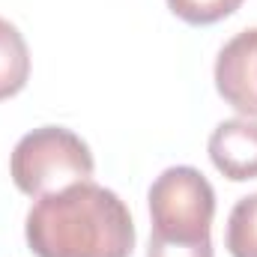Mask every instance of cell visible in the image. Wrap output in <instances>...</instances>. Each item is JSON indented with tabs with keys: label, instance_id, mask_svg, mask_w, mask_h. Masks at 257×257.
Wrapping results in <instances>:
<instances>
[{
	"label": "cell",
	"instance_id": "6da1fadb",
	"mask_svg": "<svg viewBox=\"0 0 257 257\" xmlns=\"http://www.w3.org/2000/svg\"><path fill=\"white\" fill-rule=\"evenodd\" d=\"M24 233L36 257H128L135 248L128 206L90 180L36 197Z\"/></svg>",
	"mask_w": 257,
	"mask_h": 257
},
{
	"label": "cell",
	"instance_id": "7a4b0ae2",
	"mask_svg": "<svg viewBox=\"0 0 257 257\" xmlns=\"http://www.w3.org/2000/svg\"><path fill=\"white\" fill-rule=\"evenodd\" d=\"M9 174L18 192L30 197L54 194L93 177V153L72 128L42 126L15 144Z\"/></svg>",
	"mask_w": 257,
	"mask_h": 257
},
{
	"label": "cell",
	"instance_id": "3957f363",
	"mask_svg": "<svg viewBox=\"0 0 257 257\" xmlns=\"http://www.w3.org/2000/svg\"><path fill=\"white\" fill-rule=\"evenodd\" d=\"M215 215V192L209 180L189 165L168 168L150 186L153 233L165 239H203Z\"/></svg>",
	"mask_w": 257,
	"mask_h": 257
},
{
	"label": "cell",
	"instance_id": "277c9868",
	"mask_svg": "<svg viewBox=\"0 0 257 257\" xmlns=\"http://www.w3.org/2000/svg\"><path fill=\"white\" fill-rule=\"evenodd\" d=\"M218 96L242 117H257V27L236 33L215 60Z\"/></svg>",
	"mask_w": 257,
	"mask_h": 257
},
{
	"label": "cell",
	"instance_id": "5b68a950",
	"mask_svg": "<svg viewBox=\"0 0 257 257\" xmlns=\"http://www.w3.org/2000/svg\"><path fill=\"white\" fill-rule=\"evenodd\" d=\"M209 159L233 183L257 180V117H233L212 128Z\"/></svg>",
	"mask_w": 257,
	"mask_h": 257
},
{
	"label": "cell",
	"instance_id": "8992f818",
	"mask_svg": "<svg viewBox=\"0 0 257 257\" xmlns=\"http://www.w3.org/2000/svg\"><path fill=\"white\" fill-rule=\"evenodd\" d=\"M30 78V51L21 30L0 18V102L24 90Z\"/></svg>",
	"mask_w": 257,
	"mask_h": 257
},
{
	"label": "cell",
	"instance_id": "52a82bcc",
	"mask_svg": "<svg viewBox=\"0 0 257 257\" xmlns=\"http://www.w3.org/2000/svg\"><path fill=\"white\" fill-rule=\"evenodd\" d=\"M227 251L230 257H257V194L236 200L227 218Z\"/></svg>",
	"mask_w": 257,
	"mask_h": 257
},
{
	"label": "cell",
	"instance_id": "ba28073f",
	"mask_svg": "<svg viewBox=\"0 0 257 257\" xmlns=\"http://www.w3.org/2000/svg\"><path fill=\"white\" fill-rule=\"evenodd\" d=\"M239 6H242V0H168V9L194 27L215 24V21L233 15Z\"/></svg>",
	"mask_w": 257,
	"mask_h": 257
},
{
	"label": "cell",
	"instance_id": "9c48e42d",
	"mask_svg": "<svg viewBox=\"0 0 257 257\" xmlns=\"http://www.w3.org/2000/svg\"><path fill=\"white\" fill-rule=\"evenodd\" d=\"M147 257H212V239H165L153 233Z\"/></svg>",
	"mask_w": 257,
	"mask_h": 257
}]
</instances>
